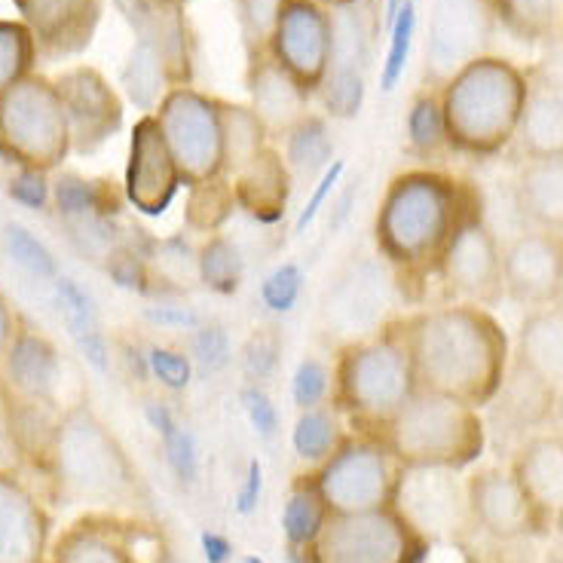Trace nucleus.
<instances>
[{
	"mask_svg": "<svg viewBox=\"0 0 563 563\" xmlns=\"http://www.w3.org/2000/svg\"><path fill=\"white\" fill-rule=\"evenodd\" d=\"M554 530H558V536H561V542H563V511L554 518Z\"/></svg>",
	"mask_w": 563,
	"mask_h": 563,
	"instance_id": "62",
	"label": "nucleus"
},
{
	"mask_svg": "<svg viewBox=\"0 0 563 563\" xmlns=\"http://www.w3.org/2000/svg\"><path fill=\"white\" fill-rule=\"evenodd\" d=\"M527 80L563 96V31H558L554 37L542 43L539 58L527 68Z\"/></svg>",
	"mask_w": 563,
	"mask_h": 563,
	"instance_id": "53",
	"label": "nucleus"
},
{
	"mask_svg": "<svg viewBox=\"0 0 563 563\" xmlns=\"http://www.w3.org/2000/svg\"><path fill=\"white\" fill-rule=\"evenodd\" d=\"M49 463L56 472L58 493L74 506L139 508L147 493L126 448L117 441L96 410L86 401L58 410Z\"/></svg>",
	"mask_w": 563,
	"mask_h": 563,
	"instance_id": "3",
	"label": "nucleus"
},
{
	"mask_svg": "<svg viewBox=\"0 0 563 563\" xmlns=\"http://www.w3.org/2000/svg\"><path fill=\"white\" fill-rule=\"evenodd\" d=\"M405 135H408V151L420 159H432L448 147V126H444V108L438 89L422 86L413 96L405 117Z\"/></svg>",
	"mask_w": 563,
	"mask_h": 563,
	"instance_id": "40",
	"label": "nucleus"
},
{
	"mask_svg": "<svg viewBox=\"0 0 563 563\" xmlns=\"http://www.w3.org/2000/svg\"><path fill=\"white\" fill-rule=\"evenodd\" d=\"M25 456L19 438V405L10 386L0 380V472H15Z\"/></svg>",
	"mask_w": 563,
	"mask_h": 563,
	"instance_id": "50",
	"label": "nucleus"
},
{
	"mask_svg": "<svg viewBox=\"0 0 563 563\" xmlns=\"http://www.w3.org/2000/svg\"><path fill=\"white\" fill-rule=\"evenodd\" d=\"M3 245H7V254L15 261V267H22L29 276L43 282H56L62 273H58V264L53 252L43 245L29 227L22 224H7L3 227Z\"/></svg>",
	"mask_w": 563,
	"mask_h": 563,
	"instance_id": "45",
	"label": "nucleus"
},
{
	"mask_svg": "<svg viewBox=\"0 0 563 563\" xmlns=\"http://www.w3.org/2000/svg\"><path fill=\"white\" fill-rule=\"evenodd\" d=\"M496 29L490 0H435L422 49V86L441 89L472 62L490 56Z\"/></svg>",
	"mask_w": 563,
	"mask_h": 563,
	"instance_id": "11",
	"label": "nucleus"
},
{
	"mask_svg": "<svg viewBox=\"0 0 563 563\" xmlns=\"http://www.w3.org/2000/svg\"><path fill=\"white\" fill-rule=\"evenodd\" d=\"M438 273L444 276L448 288L460 297V303H475L490 310L503 297V245L496 240L493 227L481 218H472L468 224L453 236L451 249L441 257Z\"/></svg>",
	"mask_w": 563,
	"mask_h": 563,
	"instance_id": "15",
	"label": "nucleus"
},
{
	"mask_svg": "<svg viewBox=\"0 0 563 563\" xmlns=\"http://www.w3.org/2000/svg\"><path fill=\"white\" fill-rule=\"evenodd\" d=\"M41 62L37 43L22 19H0V96L34 74Z\"/></svg>",
	"mask_w": 563,
	"mask_h": 563,
	"instance_id": "41",
	"label": "nucleus"
},
{
	"mask_svg": "<svg viewBox=\"0 0 563 563\" xmlns=\"http://www.w3.org/2000/svg\"><path fill=\"white\" fill-rule=\"evenodd\" d=\"M508 472L545 527L563 511V432H536L511 456Z\"/></svg>",
	"mask_w": 563,
	"mask_h": 563,
	"instance_id": "23",
	"label": "nucleus"
},
{
	"mask_svg": "<svg viewBox=\"0 0 563 563\" xmlns=\"http://www.w3.org/2000/svg\"><path fill=\"white\" fill-rule=\"evenodd\" d=\"M190 358L206 371H224L230 365V338L221 324H197L190 334Z\"/></svg>",
	"mask_w": 563,
	"mask_h": 563,
	"instance_id": "51",
	"label": "nucleus"
},
{
	"mask_svg": "<svg viewBox=\"0 0 563 563\" xmlns=\"http://www.w3.org/2000/svg\"><path fill=\"white\" fill-rule=\"evenodd\" d=\"M53 285H56L62 322L68 328L74 343L80 346L86 362L96 367V371H108V340L101 334L99 310H96L92 297L86 295L84 288L70 279V276H58Z\"/></svg>",
	"mask_w": 563,
	"mask_h": 563,
	"instance_id": "31",
	"label": "nucleus"
},
{
	"mask_svg": "<svg viewBox=\"0 0 563 563\" xmlns=\"http://www.w3.org/2000/svg\"><path fill=\"white\" fill-rule=\"evenodd\" d=\"M511 362L527 367L539 380L563 389V300L527 310Z\"/></svg>",
	"mask_w": 563,
	"mask_h": 563,
	"instance_id": "26",
	"label": "nucleus"
},
{
	"mask_svg": "<svg viewBox=\"0 0 563 563\" xmlns=\"http://www.w3.org/2000/svg\"><path fill=\"white\" fill-rule=\"evenodd\" d=\"M331 393H334V374H331V365L316 358V355H307L300 365H297L295 377H291V398H295L297 410H310L319 408V405H328L331 401Z\"/></svg>",
	"mask_w": 563,
	"mask_h": 563,
	"instance_id": "46",
	"label": "nucleus"
},
{
	"mask_svg": "<svg viewBox=\"0 0 563 563\" xmlns=\"http://www.w3.org/2000/svg\"><path fill=\"white\" fill-rule=\"evenodd\" d=\"M413 365L417 389L487 408L511 365L499 319L475 303H448L393 319Z\"/></svg>",
	"mask_w": 563,
	"mask_h": 563,
	"instance_id": "1",
	"label": "nucleus"
},
{
	"mask_svg": "<svg viewBox=\"0 0 563 563\" xmlns=\"http://www.w3.org/2000/svg\"><path fill=\"white\" fill-rule=\"evenodd\" d=\"M154 117L178 163L184 187L224 175V126L218 96H206L197 86H172L156 104Z\"/></svg>",
	"mask_w": 563,
	"mask_h": 563,
	"instance_id": "10",
	"label": "nucleus"
},
{
	"mask_svg": "<svg viewBox=\"0 0 563 563\" xmlns=\"http://www.w3.org/2000/svg\"><path fill=\"white\" fill-rule=\"evenodd\" d=\"M53 563H141V558L120 523L86 518L58 539Z\"/></svg>",
	"mask_w": 563,
	"mask_h": 563,
	"instance_id": "29",
	"label": "nucleus"
},
{
	"mask_svg": "<svg viewBox=\"0 0 563 563\" xmlns=\"http://www.w3.org/2000/svg\"><path fill=\"white\" fill-rule=\"evenodd\" d=\"M0 154L15 169L56 172L70 154L65 104L53 77L31 74L0 96Z\"/></svg>",
	"mask_w": 563,
	"mask_h": 563,
	"instance_id": "7",
	"label": "nucleus"
},
{
	"mask_svg": "<svg viewBox=\"0 0 563 563\" xmlns=\"http://www.w3.org/2000/svg\"><path fill=\"white\" fill-rule=\"evenodd\" d=\"M515 202L533 230L563 240V159H527L515 181Z\"/></svg>",
	"mask_w": 563,
	"mask_h": 563,
	"instance_id": "28",
	"label": "nucleus"
},
{
	"mask_svg": "<svg viewBox=\"0 0 563 563\" xmlns=\"http://www.w3.org/2000/svg\"><path fill=\"white\" fill-rule=\"evenodd\" d=\"M282 7H285V0H233L245 58L267 53V43L273 37L276 22H279Z\"/></svg>",
	"mask_w": 563,
	"mask_h": 563,
	"instance_id": "44",
	"label": "nucleus"
},
{
	"mask_svg": "<svg viewBox=\"0 0 563 563\" xmlns=\"http://www.w3.org/2000/svg\"><path fill=\"white\" fill-rule=\"evenodd\" d=\"M19 328H22V319H19V312L13 310V303L7 300V295L0 291V358L7 355L10 350V343L19 334Z\"/></svg>",
	"mask_w": 563,
	"mask_h": 563,
	"instance_id": "58",
	"label": "nucleus"
},
{
	"mask_svg": "<svg viewBox=\"0 0 563 563\" xmlns=\"http://www.w3.org/2000/svg\"><path fill=\"white\" fill-rule=\"evenodd\" d=\"M197 273L211 295L233 297L242 288V276H245L240 245L224 233H211L197 249Z\"/></svg>",
	"mask_w": 563,
	"mask_h": 563,
	"instance_id": "39",
	"label": "nucleus"
},
{
	"mask_svg": "<svg viewBox=\"0 0 563 563\" xmlns=\"http://www.w3.org/2000/svg\"><path fill=\"white\" fill-rule=\"evenodd\" d=\"M181 187L184 178L163 129L154 113H144L129 139L126 178H123L126 202L147 218H159L181 194Z\"/></svg>",
	"mask_w": 563,
	"mask_h": 563,
	"instance_id": "16",
	"label": "nucleus"
},
{
	"mask_svg": "<svg viewBox=\"0 0 563 563\" xmlns=\"http://www.w3.org/2000/svg\"><path fill=\"white\" fill-rule=\"evenodd\" d=\"M561 31H563V29H561Z\"/></svg>",
	"mask_w": 563,
	"mask_h": 563,
	"instance_id": "64",
	"label": "nucleus"
},
{
	"mask_svg": "<svg viewBox=\"0 0 563 563\" xmlns=\"http://www.w3.org/2000/svg\"><path fill=\"white\" fill-rule=\"evenodd\" d=\"M53 206L65 224L92 221V218H113L117 197L108 181H86L77 175H62L53 184Z\"/></svg>",
	"mask_w": 563,
	"mask_h": 563,
	"instance_id": "38",
	"label": "nucleus"
},
{
	"mask_svg": "<svg viewBox=\"0 0 563 563\" xmlns=\"http://www.w3.org/2000/svg\"><path fill=\"white\" fill-rule=\"evenodd\" d=\"M233 187L236 209H242L257 224H276L288 211V197L295 187V175L288 169L285 156L269 144L254 156L249 166L227 178Z\"/></svg>",
	"mask_w": 563,
	"mask_h": 563,
	"instance_id": "25",
	"label": "nucleus"
},
{
	"mask_svg": "<svg viewBox=\"0 0 563 563\" xmlns=\"http://www.w3.org/2000/svg\"><path fill=\"white\" fill-rule=\"evenodd\" d=\"M328 518H331V511L324 506L312 472L297 475L288 487V499L282 506V533H285L288 549L295 554H307L316 545V539L322 536Z\"/></svg>",
	"mask_w": 563,
	"mask_h": 563,
	"instance_id": "32",
	"label": "nucleus"
},
{
	"mask_svg": "<svg viewBox=\"0 0 563 563\" xmlns=\"http://www.w3.org/2000/svg\"><path fill=\"white\" fill-rule=\"evenodd\" d=\"M144 316L154 324H163V328H197L199 324V316L190 307H172V303L147 307Z\"/></svg>",
	"mask_w": 563,
	"mask_h": 563,
	"instance_id": "57",
	"label": "nucleus"
},
{
	"mask_svg": "<svg viewBox=\"0 0 563 563\" xmlns=\"http://www.w3.org/2000/svg\"><path fill=\"white\" fill-rule=\"evenodd\" d=\"M245 92L252 111L267 126L269 141H282L310 113V92L297 84L279 62L267 53L249 56L245 65Z\"/></svg>",
	"mask_w": 563,
	"mask_h": 563,
	"instance_id": "21",
	"label": "nucleus"
},
{
	"mask_svg": "<svg viewBox=\"0 0 563 563\" xmlns=\"http://www.w3.org/2000/svg\"><path fill=\"white\" fill-rule=\"evenodd\" d=\"M37 43L41 58H68L84 53L96 37L104 0H13Z\"/></svg>",
	"mask_w": 563,
	"mask_h": 563,
	"instance_id": "19",
	"label": "nucleus"
},
{
	"mask_svg": "<svg viewBox=\"0 0 563 563\" xmlns=\"http://www.w3.org/2000/svg\"><path fill=\"white\" fill-rule=\"evenodd\" d=\"M190 199H187V227L199 230V233H221L224 221L236 209V199H233V187L227 181L224 175L214 178V181L197 184V187H187Z\"/></svg>",
	"mask_w": 563,
	"mask_h": 563,
	"instance_id": "42",
	"label": "nucleus"
},
{
	"mask_svg": "<svg viewBox=\"0 0 563 563\" xmlns=\"http://www.w3.org/2000/svg\"><path fill=\"white\" fill-rule=\"evenodd\" d=\"M175 3H184V0H175Z\"/></svg>",
	"mask_w": 563,
	"mask_h": 563,
	"instance_id": "63",
	"label": "nucleus"
},
{
	"mask_svg": "<svg viewBox=\"0 0 563 563\" xmlns=\"http://www.w3.org/2000/svg\"><path fill=\"white\" fill-rule=\"evenodd\" d=\"M496 25L521 43H542L563 29L561 0H490Z\"/></svg>",
	"mask_w": 563,
	"mask_h": 563,
	"instance_id": "35",
	"label": "nucleus"
},
{
	"mask_svg": "<svg viewBox=\"0 0 563 563\" xmlns=\"http://www.w3.org/2000/svg\"><path fill=\"white\" fill-rule=\"evenodd\" d=\"M279 355H282V340L276 334V328H261V331H254L249 343H245V350H242V374H245V380L257 383L269 380L273 377V371L279 365Z\"/></svg>",
	"mask_w": 563,
	"mask_h": 563,
	"instance_id": "49",
	"label": "nucleus"
},
{
	"mask_svg": "<svg viewBox=\"0 0 563 563\" xmlns=\"http://www.w3.org/2000/svg\"><path fill=\"white\" fill-rule=\"evenodd\" d=\"M481 194L438 169H410L386 184L374 214L377 252L401 279L438 273L453 236L481 218Z\"/></svg>",
	"mask_w": 563,
	"mask_h": 563,
	"instance_id": "2",
	"label": "nucleus"
},
{
	"mask_svg": "<svg viewBox=\"0 0 563 563\" xmlns=\"http://www.w3.org/2000/svg\"><path fill=\"white\" fill-rule=\"evenodd\" d=\"M242 408H245L249 422H252L261 435H273V432H276V405L269 401V395L264 393L261 386L249 383V386L242 389Z\"/></svg>",
	"mask_w": 563,
	"mask_h": 563,
	"instance_id": "55",
	"label": "nucleus"
},
{
	"mask_svg": "<svg viewBox=\"0 0 563 563\" xmlns=\"http://www.w3.org/2000/svg\"><path fill=\"white\" fill-rule=\"evenodd\" d=\"M221 126H224V178L249 166L254 156L269 147V132L252 104L221 99Z\"/></svg>",
	"mask_w": 563,
	"mask_h": 563,
	"instance_id": "36",
	"label": "nucleus"
},
{
	"mask_svg": "<svg viewBox=\"0 0 563 563\" xmlns=\"http://www.w3.org/2000/svg\"><path fill=\"white\" fill-rule=\"evenodd\" d=\"M70 129V154H96L123 126V99L92 65H74L53 77Z\"/></svg>",
	"mask_w": 563,
	"mask_h": 563,
	"instance_id": "13",
	"label": "nucleus"
},
{
	"mask_svg": "<svg viewBox=\"0 0 563 563\" xmlns=\"http://www.w3.org/2000/svg\"><path fill=\"white\" fill-rule=\"evenodd\" d=\"M413 25H417L413 3L405 0V7H398V13H395L393 46H389V56H386V65H383V89H395L398 77H401V70H405V58H408Z\"/></svg>",
	"mask_w": 563,
	"mask_h": 563,
	"instance_id": "52",
	"label": "nucleus"
},
{
	"mask_svg": "<svg viewBox=\"0 0 563 563\" xmlns=\"http://www.w3.org/2000/svg\"><path fill=\"white\" fill-rule=\"evenodd\" d=\"M285 163L295 175V181H307L310 187L316 178H322L331 159H334V139H331V126L319 113H307L285 139Z\"/></svg>",
	"mask_w": 563,
	"mask_h": 563,
	"instance_id": "33",
	"label": "nucleus"
},
{
	"mask_svg": "<svg viewBox=\"0 0 563 563\" xmlns=\"http://www.w3.org/2000/svg\"><path fill=\"white\" fill-rule=\"evenodd\" d=\"M367 31L358 3L334 10V49L322 80V99L331 117H355L365 99Z\"/></svg>",
	"mask_w": 563,
	"mask_h": 563,
	"instance_id": "20",
	"label": "nucleus"
},
{
	"mask_svg": "<svg viewBox=\"0 0 563 563\" xmlns=\"http://www.w3.org/2000/svg\"><path fill=\"white\" fill-rule=\"evenodd\" d=\"M530 84V80H527ZM515 141L527 159H563V96L530 84Z\"/></svg>",
	"mask_w": 563,
	"mask_h": 563,
	"instance_id": "30",
	"label": "nucleus"
},
{
	"mask_svg": "<svg viewBox=\"0 0 563 563\" xmlns=\"http://www.w3.org/2000/svg\"><path fill=\"white\" fill-rule=\"evenodd\" d=\"M460 472L451 468H405L395 508L432 539H463L472 527L465 484L456 481Z\"/></svg>",
	"mask_w": 563,
	"mask_h": 563,
	"instance_id": "14",
	"label": "nucleus"
},
{
	"mask_svg": "<svg viewBox=\"0 0 563 563\" xmlns=\"http://www.w3.org/2000/svg\"><path fill=\"white\" fill-rule=\"evenodd\" d=\"M261 303L264 310L276 312V316H285L297 307V300L303 295V269L297 267L295 261L288 264H279L269 276H264L261 282Z\"/></svg>",
	"mask_w": 563,
	"mask_h": 563,
	"instance_id": "48",
	"label": "nucleus"
},
{
	"mask_svg": "<svg viewBox=\"0 0 563 563\" xmlns=\"http://www.w3.org/2000/svg\"><path fill=\"white\" fill-rule=\"evenodd\" d=\"M224 551H227V542H221L218 536H206V554H209L211 561L218 563L221 558H224Z\"/></svg>",
	"mask_w": 563,
	"mask_h": 563,
	"instance_id": "59",
	"label": "nucleus"
},
{
	"mask_svg": "<svg viewBox=\"0 0 563 563\" xmlns=\"http://www.w3.org/2000/svg\"><path fill=\"white\" fill-rule=\"evenodd\" d=\"M355 432L377 438L401 468L463 472L487 448V422L478 408L426 389L410 395L389 420Z\"/></svg>",
	"mask_w": 563,
	"mask_h": 563,
	"instance_id": "5",
	"label": "nucleus"
},
{
	"mask_svg": "<svg viewBox=\"0 0 563 563\" xmlns=\"http://www.w3.org/2000/svg\"><path fill=\"white\" fill-rule=\"evenodd\" d=\"M0 380L22 401L56 405L58 380H62V355L53 340L41 328L22 322L19 334L0 358Z\"/></svg>",
	"mask_w": 563,
	"mask_h": 563,
	"instance_id": "22",
	"label": "nucleus"
},
{
	"mask_svg": "<svg viewBox=\"0 0 563 563\" xmlns=\"http://www.w3.org/2000/svg\"><path fill=\"white\" fill-rule=\"evenodd\" d=\"M126 86H129V96L132 101H139L141 108H147V111L154 113L159 99L166 96L172 89L169 74H166V65L159 62L154 49L147 46V43H135V49H132V56L126 62Z\"/></svg>",
	"mask_w": 563,
	"mask_h": 563,
	"instance_id": "43",
	"label": "nucleus"
},
{
	"mask_svg": "<svg viewBox=\"0 0 563 563\" xmlns=\"http://www.w3.org/2000/svg\"><path fill=\"white\" fill-rule=\"evenodd\" d=\"M316 3H322L324 10H346V7H355V3H362V0H316Z\"/></svg>",
	"mask_w": 563,
	"mask_h": 563,
	"instance_id": "60",
	"label": "nucleus"
},
{
	"mask_svg": "<svg viewBox=\"0 0 563 563\" xmlns=\"http://www.w3.org/2000/svg\"><path fill=\"white\" fill-rule=\"evenodd\" d=\"M340 175H343V163H334V166H328V172H324L322 178L316 181V190H312L310 202L303 206V211H300V218H297V224H295L297 236H300V233H303V230H307V227H310L312 221H316V214L322 211L324 199L331 197V190L338 187Z\"/></svg>",
	"mask_w": 563,
	"mask_h": 563,
	"instance_id": "56",
	"label": "nucleus"
},
{
	"mask_svg": "<svg viewBox=\"0 0 563 563\" xmlns=\"http://www.w3.org/2000/svg\"><path fill=\"white\" fill-rule=\"evenodd\" d=\"M331 401L355 429L389 420L417 393L413 365L395 322H383L365 338L343 343L334 355Z\"/></svg>",
	"mask_w": 563,
	"mask_h": 563,
	"instance_id": "6",
	"label": "nucleus"
},
{
	"mask_svg": "<svg viewBox=\"0 0 563 563\" xmlns=\"http://www.w3.org/2000/svg\"><path fill=\"white\" fill-rule=\"evenodd\" d=\"M401 472L377 438L350 432L338 451L312 468V478L331 515H358L395 506Z\"/></svg>",
	"mask_w": 563,
	"mask_h": 563,
	"instance_id": "8",
	"label": "nucleus"
},
{
	"mask_svg": "<svg viewBox=\"0 0 563 563\" xmlns=\"http://www.w3.org/2000/svg\"><path fill=\"white\" fill-rule=\"evenodd\" d=\"M310 563H422L429 539L395 506L331 515L310 551Z\"/></svg>",
	"mask_w": 563,
	"mask_h": 563,
	"instance_id": "9",
	"label": "nucleus"
},
{
	"mask_svg": "<svg viewBox=\"0 0 563 563\" xmlns=\"http://www.w3.org/2000/svg\"><path fill=\"white\" fill-rule=\"evenodd\" d=\"M554 420H561V426H563V389H561V395H558V413H554Z\"/></svg>",
	"mask_w": 563,
	"mask_h": 563,
	"instance_id": "61",
	"label": "nucleus"
},
{
	"mask_svg": "<svg viewBox=\"0 0 563 563\" xmlns=\"http://www.w3.org/2000/svg\"><path fill=\"white\" fill-rule=\"evenodd\" d=\"M334 49V13L316 0H285L267 43V56L295 77L307 92L322 89Z\"/></svg>",
	"mask_w": 563,
	"mask_h": 563,
	"instance_id": "12",
	"label": "nucleus"
},
{
	"mask_svg": "<svg viewBox=\"0 0 563 563\" xmlns=\"http://www.w3.org/2000/svg\"><path fill=\"white\" fill-rule=\"evenodd\" d=\"M558 395L561 393L554 386L539 380L536 374H530L518 362H511L506 380H503L499 393H496V398H493L487 408L493 410L496 422L511 426V432L542 429L558 413Z\"/></svg>",
	"mask_w": 563,
	"mask_h": 563,
	"instance_id": "27",
	"label": "nucleus"
},
{
	"mask_svg": "<svg viewBox=\"0 0 563 563\" xmlns=\"http://www.w3.org/2000/svg\"><path fill=\"white\" fill-rule=\"evenodd\" d=\"M465 499L472 527L490 536L496 542H515L523 536L545 533L549 527L539 521V515L523 496L521 484L508 468H478L465 478Z\"/></svg>",
	"mask_w": 563,
	"mask_h": 563,
	"instance_id": "18",
	"label": "nucleus"
},
{
	"mask_svg": "<svg viewBox=\"0 0 563 563\" xmlns=\"http://www.w3.org/2000/svg\"><path fill=\"white\" fill-rule=\"evenodd\" d=\"M346 438H350L346 417L340 413L334 401L319 405V408L300 410L295 429H291V444H295L297 456L303 463H310L312 468L322 465Z\"/></svg>",
	"mask_w": 563,
	"mask_h": 563,
	"instance_id": "34",
	"label": "nucleus"
},
{
	"mask_svg": "<svg viewBox=\"0 0 563 563\" xmlns=\"http://www.w3.org/2000/svg\"><path fill=\"white\" fill-rule=\"evenodd\" d=\"M448 126V147L490 159L518 135L527 104V70L503 56H484L438 89Z\"/></svg>",
	"mask_w": 563,
	"mask_h": 563,
	"instance_id": "4",
	"label": "nucleus"
},
{
	"mask_svg": "<svg viewBox=\"0 0 563 563\" xmlns=\"http://www.w3.org/2000/svg\"><path fill=\"white\" fill-rule=\"evenodd\" d=\"M144 374L154 377L163 389L181 393L190 386V377H194V358H190V352L175 350V346H147Z\"/></svg>",
	"mask_w": 563,
	"mask_h": 563,
	"instance_id": "47",
	"label": "nucleus"
},
{
	"mask_svg": "<svg viewBox=\"0 0 563 563\" xmlns=\"http://www.w3.org/2000/svg\"><path fill=\"white\" fill-rule=\"evenodd\" d=\"M506 297L523 310L563 300V240L545 230H523L503 249Z\"/></svg>",
	"mask_w": 563,
	"mask_h": 563,
	"instance_id": "17",
	"label": "nucleus"
},
{
	"mask_svg": "<svg viewBox=\"0 0 563 563\" xmlns=\"http://www.w3.org/2000/svg\"><path fill=\"white\" fill-rule=\"evenodd\" d=\"M49 518L13 472H0V563H43Z\"/></svg>",
	"mask_w": 563,
	"mask_h": 563,
	"instance_id": "24",
	"label": "nucleus"
},
{
	"mask_svg": "<svg viewBox=\"0 0 563 563\" xmlns=\"http://www.w3.org/2000/svg\"><path fill=\"white\" fill-rule=\"evenodd\" d=\"M380 273L371 267V264H358L352 269L346 279L340 282L334 297H328V312L343 322V328H365L374 322V316L362 307L367 303L374 312H380L383 303V285Z\"/></svg>",
	"mask_w": 563,
	"mask_h": 563,
	"instance_id": "37",
	"label": "nucleus"
},
{
	"mask_svg": "<svg viewBox=\"0 0 563 563\" xmlns=\"http://www.w3.org/2000/svg\"><path fill=\"white\" fill-rule=\"evenodd\" d=\"M10 197L29 209H46L53 202V184L46 181V172L19 169L10 181Z\"/></svg>",
	"mask_w": 563,
	"mask_h": 563,
	"instance_id": "54",
	"label": "nucleus"
}]
</instances>
